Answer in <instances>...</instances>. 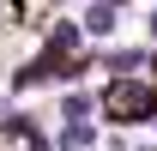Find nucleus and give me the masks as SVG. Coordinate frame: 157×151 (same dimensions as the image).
<instances>
[{
	"mask_svg": "<svg viewBox=\"0 0 157 151\" xmlns=\"http://www.w3.org/2000/svg\"><path fill=\"white\" fill-rule=\"evenodd\" d=\"M103 115L109 121H151L157 115V91L151 85H103Z\"/></svg>",
	"mask_w": 157,
	"mask_h": 151,
	"instance_id": "f257e3e1",
	"label": "nucleus"
},
{
	"mask_svg": "<svg viewBox=\"0 0 157 151\" xmlns=\"http://www.w3.org/2000/svg\"><path fill=\"white\" fill-rule=\"evenodd\" d=\"M103 67H109V73H139V67H157V55L151 48H109Z\"/></svg>",
	"mask_w": 157,
	"mask_h": 151,
	"instance_id": "f03ea898",
	"label": "nucleus"
},
{
	"mask_svg": "<svg viewBox=\"0 0 157 151\" xmlns=\"http://www.w3.org/2000/svg\"><path fill=\"white\" fill-rule=\"evenodd\" d=\"M91 145H97V127L91 121H67L60 139H55V151H91Z\"/></svg>",
	"mask_w": 157,
	"mask_h": 151,
	"instance_id": "7ed1b4c3",
	"label": "nucleus"
},
{
	"mask_svg": "<svg viewBox=\"0 0 157 151\" xmlns=\"http://www.w3.org/2000/svg\"><path fill=\"white\" fill-rule=\"evenodd\" d=\"M78 42H85V30H78V24H55V30H48V48H42V55H55V60H67L78 48Z\"/></svg>",
	"mask_w": 157,
	"mask_h": 151,
	"instance_id": "20e7f679",
	"label": "nucleus"
},
{
	"mask_svg": "<svg viewBox=\"0 0 157 151\" xmlns=\"http://www.w3.org/2000/svg\"><path fill=\"white\" fill-rule=\"evenodd\" d=\"M85 30H91V37H109V30H115V6H91V12H85Z\"/></svg>",
	"mask_w": 157,
	"mask_h": 151,
	"instance_id": "39448f33",
	"label": "nucleus"
},
{
	"mask_svg": "<svg viewBox=\"0 0 157 151\" xmlns=\"http://www.w3.org/2000/svg\"><path fill=\"white\" fill-rule=\"evenodd\" d=\"M60 109H67V121H85V115H91V97L73 91V97H60Z\"/></svg>",
	"mask_w": 157,
	"mask_h": 151,
	"instance_id": "423d86ee",
	"label": "nucleus"
},
{
	"mask_svg": "<svg viewBox=\"0 0 157 151\" xmlns=\"http://www.w3.org/2000/svg\"><path fill=\"white\" fill-rule=\"evenodd\" d=\"M151 30H157V12H151Z\"/></svg>",
	"mask_w": 157,
	"mask_h": 151,
	"instance_id": "0eeeda50",
	"label": "nucleus"
}]
</instances>
